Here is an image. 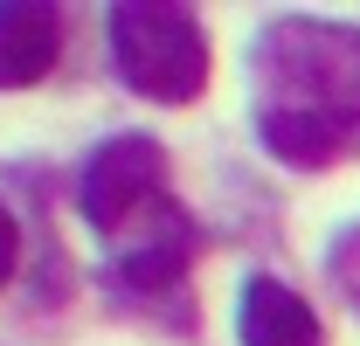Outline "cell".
Wrapping results in <instances>:
<instances>
[{
	"label": "cell",
	"instance_id": "6da1fadb",
	"mask_svg": "<svg viewBox=\"0 0 360 346\" xmlns=\"http://www.w3.org/2000/svg\"><path fill=\"white\" fill-rule=\"evenodd\" d=\"M250 111L270 160L312 173L360 153V28L277 14L250 42Z\"/></svg>",
	"mask_w": 360,
	"mask_h": 346
},
{
	"label": "cell",
	"instance_id": "7a4b0ae2",
	"mask_svg": "<svg viewBox=\"0 0 360 346\" xmlns=\"http://www.w3.org/2000/svg\"><path fill=\"white\" fill-rule=\"evenodd\" d=\"M118 84L153 104H194L208 90V28L167 0H125L104 21Z\"/></svg>",
	"mask_w": 360,
	"mask_h": 346
},
{
	"label": "cell",
	"instance_id": "3957f363",
	"mask_svg": "<svg viewBox=\"0 0 360 346\" xmlns=\"http://www.w3.org/2000/svg\"><path fill=\"white\" fill-rule=\"evenodd\" d=\"M77 208L104 243H132L146 229H160L167 215H180L174 187H167V146L146 132L104 139L77 173Z\"/></svg>",
	"mask_w": 360,
	"mask_h": 346
},
{
	"label": "cell",
	"instance_id": "277c9868",
	"mask_svg": "<svg viewBox=\"0 0 360 346\" xmlns=\"http://www.w3.org/2000/svg\"><path fill=\"white\" fill-rule=\"evenodd\" d=\"M194 250H201V236H194V222H187V208H180V215H167L160 229H146V236H132V243H118L111 284H118L125 298H167V291L187 284Z\"/></svg>",
	"mask_w": 360,
	"mask_h": 346
},
{
	"label": "cell",
	"instance_id": "5b68a950",
	"mask_svg": "<svg viewBox=\"0 0 360 346\" xmlns=\"http://www.w3.org/2000/svg\"><path fill=\"white\" fill-rule=\"evenodd\" d=\"M63 56V7L49 0H0V90L42 84Z\"/></svg>",
	"mask_w": 360,
	"mask_h": 346
},
{
	"label": "cell",
	"instance_id": "8992f818",
	"mask_svg": "<svg viewBox=\"0 0 360 346\" xmlns=\"http://www.w3.org/2000/svg\"><path fill=\"white\" fill-rule=\"evenodd\" d=\"M236 333L243 346H326V326H319V312L291 284H277V277H250L243 284V298H236Z\"/></svg>",
	"mask_w": 360,
	"mask_h": 346
},
{
	"label": "cell",
	"instance_id": "52a82bcc",
	"mask_svg": "<svg viewBox=\"0 0 360 346\" xmlns=\"http://www.w3.org/2000/svg\"><path fill=\"white\" fill-rule=\"evenodd\" d=\"M326 277L340 284V298L360 305V222H347V229L326 243Z\"/></svg>",
	"mask_w": 360,
	"mask_h": 346
},
{
	"label": "cell",
	"instance_id": "ba28073f",
	"mask_svg": "<svg viewBox=\"0 0 360 346\" xmlns=\"http://www.w3.org/2000/svg\"><path fill=\"white\" fill-rule=\"evenodd\" d=\"M14 263H21V222L7 215V201H0V284L14 277Z\"/></svg>",
	"mask_w": 360,
	"mask_h": 346
}]
</instances>
